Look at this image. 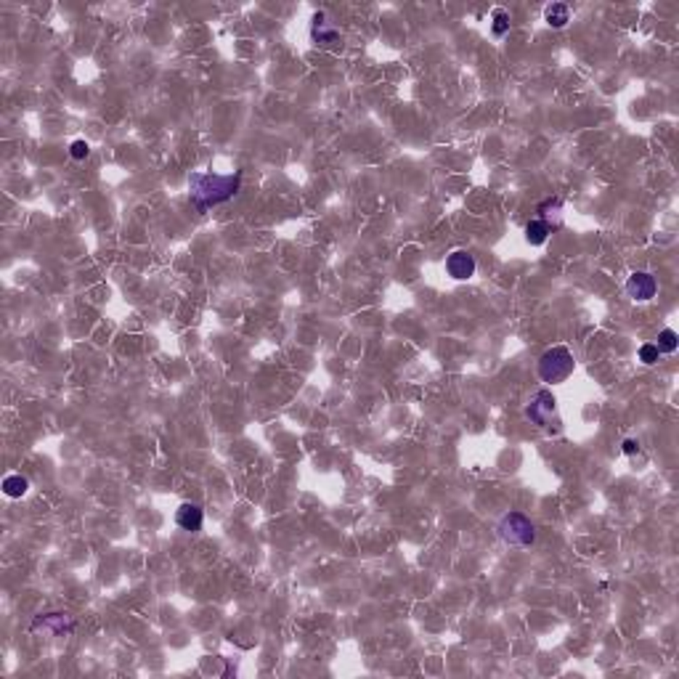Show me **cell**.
<instances>
[{"label":"cell","mask_w":679,"mask_h":679,"mask_svg":"<svg viewBox=\"0 0 679 679\" xmlns=\"http://www.w3.org/2000/svg\"><path fill=\"white\" fill-rule=\"evenodd\" d=\"M242 186V173L234 170V173H191L189 175V196H191V205L199 212H208L215 205L229 202L231 196L239 191Z\"/></svg>","instance_id":"obj_1"},{"label":"cell","mask_w":679,"mask_h":679,"mask_svg":"<svg viewBox=\"0 0 679 679\" xmlns=\"http://www.w3.org/2000/svg\"><path fill=\"white\" fill-rule=\"evenodd\" d=\"M573 353L565 345H554L539 358V377L547 385H557V382H565L573 374Z\"/></svg>","instance_id":"obj_2"},{"label":"cell","mask_w":679,"mask_h":679,"mask_svg":"<svg viewBox=\"0 0 679 679\" xmlns=\"http://www.w3.org/2000/svg\"><path fill=\"white\" fill-rule=\"evenodd\" d=\"M496 533H499V539L505 541V544H509V547H531V544L536 541L533 523H531L523 512H515V509H509L505 518L499 520Z\"/></svg>","instance_id":"obj_3"},{"label":"cell","mask_w":679,"mask_h":679,"mask_svg":"<svg viewBox=\"0 0 679 679\" xmlns=\"http://www.w3.org/2000/svg\"><path fill=\"white\" fill-rule=\"evenodd\" d=\"M526 417H528L533 425L539 427H554L560 430V417H557V401L550 391H539L533 398H531L528 409H526Z\"/></svg>","instance_id":"obj_4"},{"label":"cell","mask_w":679,"mask_h":679,"mask_svg":"<svg viewBox=\"0 0 679 679\" xmlns=\"http://www.w3.org/2000/svg\"><path fill=\"white\" fill-rule=\"evenodd\" d=\"M626 292H629V298L632 300L645 303V300L656 298L658 281H656V277L647 274V271H634L632 277H629V281H626Z\"/></svg>","instance_id":"obj_5"},{"label":"cell","mask_w":679,"mask_h":679,"mask_svg":"<svg viewBox=\"0 0 679 679\" xmlns=\"http://www.w3.org/2000/svg\"><path fill=\"white\" fill-rule=\"evenodd\" d=\"M446 271H449L451 279H470L475 274V258H472L467 250H454V253L446 258Z\"/></svg>","instance_id":"obj_6"},{"label":"cell","mask_w":679,"mask_h":679,"mask_svg":"<svg viewBox=\"0 0 679 679\" xmlns=\"http://www.w3.org/2000/svg\"><path fill=\"white\" fill-rule=\"evenodd\" d=\"M563 208H565V202L560 199V196H550V199H544L539 208H536V212H539L541 223H547L550 231H554L563 226Z\"/></svg>","instance_id":"obj_7"},{"label":"cell","mask_w":679,"mask_h":679,"mask_svg":"<svg viewBox=\"0 0 679 679\" xmlns=\"http://www.w3.org/2000/svg\"><path fill=\"white\" fill-rule=\"evenodd\" d=\"M175 523L181 526L184 531H199L202 528V523H205V512H202V507L199 505H191V502H186V505H181L178 509H175Z\"/></svg>","instance_id":"obj_8"},{"label":"cell","mask_w":679,"mask_h":679,"mask_svg":"<svg viewBox=\"0 0 679 679\" xmlns=\"http://www.w3.org/2000/svg\"><path fill=\"white\" fill-rule=\"evenodd\" d=\"M32 629H46V632H53V634H70L72 629H75V621H72L70 616H64V613H48V616H40V618H37Z\"/></svg>","instance_id":"obj_9"},{"label":"cell","mask_w":679,"mask_h":679,"mask_svg":"<svg viewBox=\"0 0 679 679\" xmlns=\"http://www.w3.org/2000/svg\"><path fill=\"white\" fill-rule=\"evenodd\" d=\"M311 37L316 40V43H322V46H329V43H337V30L326 22L324 13H316V16H313Z\"/></svg>","instance_id":"obj_10"},{"label":"cell","mask_w":679,"mask_h":679,"mask_svg":"<svg viewBox=\"0 0 679 679\" xmlns=\"http://www.w3.org/2000/svg\"><path fill=\"white\" fill-rule=\"evenodd\" d=\"M550 226L547 223H541L539 218L536 220H528V226H526V242L533 244V247H541V244L550 239Z\"/></svg>","instance_id":"obj_11"},{"label":"cell","mask_w":679,"mask_h":679,"mask_svg":"<svg viewBox=\"0 0 679 679\" xmlns=\"http://www.w3.org/2000/svg\"><path fill=\"white\" fill-rule=\"evenodd\" d=\"M544 19H547V24H550V27L560 30V27H565V24H568V19H571V8H568L565 3H552V6H547Z\"/></svg>","instance_id":"obj_12"},{"label":"cell","mask_w":679,"mask_h":679,"mask_svg":"<svg viewBox=\"0 0 679 679\" xmlns=\"http://www.w3.org/2000/svg\"><path fill=\"white\" fill-rule=\"evenodd\" d=\"M27 488H30V483H27V478H22V475H8V478L3 481V494L11 496V499L24 496Z\"/></svg>","instance_id":"obj_13"},{"label":"cell","mask_w":679,"mask_h":679,"mask_svg":"<svg viewBox=\"0 0 679 679\" xmlns=\"http://www.w3.org/2000/svg\"><path fill=\"white\" fill-rule=\"evenodd\" d=\"M658 350L661 353H674L679 348V337H677V332L674 329H664V332L658 334Z\"/></svg>","instance_id":"obj_14"},{"label":"cell","mask_w":679,"mask_h":679,"mask_svg":"<svg viewBox=\"0 0 679 679\" xmlns=\"http://www.w3.org/2000/svg\"><path fill=\"white\" fill-rule=\"evenodd\" d=\"M491 32L496 37H505L509 32V13L507 11H494V24H491Z\"/></svg>","instance_id":"obj_15"},{"label":"cell","mask_w":679,"mask_h":679,"mask_svg":"<svg viewBox=\"0 0 679 679\" xmlns=\"http://www.w3.org/2000/svg\"><path fill=\"white\" fill-rule=\"evenodd\" d=\"M658 356H661V350H658L653 343H647V345L640 348V361H642V364H647V367H650V364H656Z\"/></svg>","instance_id":"obj_16"},{"label":"cell","mask_w":679,"mask_h":679,"mask_svg":"<svg viewBox=\"0 0 679 679\" xmlns=\"http://www.w3.org/2000/svg\"><path fill=\"white\" fill-rule=\"evenodd\" d=\"M70 154L75 157V160H85V157L91 154V146H88L85 141H75V144L70 146Z\"/></svg>","instance_id":"obj_17"},{"label":"cell","mask_w":679,"mask_h":679,"mask_svg":"<svg viewBox=\"0 0 679 679\" xmlns=\"http://www.w3.org/2000/svg\"><path fill=\"white\" fill-rule=\"evenodd\" d=\"M637 451H640V443H637V440H632V438H626V440H623V454H629V457H632V454H637Z\"/></svg>","instance_id":"obj_18"}]
</instances>
